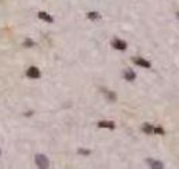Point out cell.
<instances>
[{
    "instance_id": "obj_7",
    "label": "cell",
    "mask_w": 179,
    "mask_h": 169,
    "mask_svg": "<svg viewBox=\"0 0 179 169\" xmlns=\"http://www.w3.org/2000/svg\"><path fill=\"white\" fill-rule=\"evenodd\" d=\"M135 77H136V74L132 72V70L128 69V70H126V72H124V78L128 80V81H132V80H135Z\"/></svg>"
},
{
    "instance_id": "obj_8",
    "label": "cell",
    "mask_w": 179,
    "mask_h": 169,
    "mask_svg": "<svg viewBox=\"0 0 179 169\" xmlns=\"http://www.w3.org/2000/svg\"><path fill=\"white\" fill-rule=\"evenodd\" d=\"M148 164L150 165V168H154V169H161L163 164L158 161H154V159H148Z\"/></svg>"
},
{
    "instance_id": "obj_6",
    "label": "cell",
    "mask_w": 179,
    "mask_h": 169,
    "mask_svg": "<svg viewBox=\"0 0 179 169\" xmlns=\"http://www.w3.org/2000/svg\"><path fill=\"white\" fill-rule=\"evenodd\" d=\"M39 18H40V20H43V21H46V22H50V24L54 21L53 17H51V15H48L47 12H44V11H40V12H39Z\"/></svg>"
},
{
    "instance_id": "obj_16",
    "label": "cell",
    "mask_w": 179,
    "mask_h": 169,
    "mask_svg": "<svg viewBox=\"0 0 179 169\" xmlns=\"http://www.w3.org/2000/svg\"><path fill=\"white\" fill-rule=\"evenodd\" d=\"M0 154H2V151H0Z\"/></svg>"
},
{
    "instance_id": "obj_14",
    "label": "cell",
    "mask_w": 179,
    "mask_h": 169,
    "mask_svg": "<svg viewBox=\"0 0 179 169\" xmlns=\"http://www.w3.org/2000/svg\"><path fill=\"white\" fill-rule=\"evenodd\" d=\"M154 132L158 133V135H161V133L164 132V131H163V128H160V127H156V128H154Z\"/></svg>"
},
{
    "instance_id": "obj_12",
    "label": "cell",
    "mask_w": 179,
    "mask_h": 169,
    "mask_svg": "<svg viewBox=\"0 0 179 169\" xmlns=\"http://www.w3.org/2000/svg\"><path fill=\"white\" fill-rule=\"evenodd\" d=\"M24 46H25V47H33V46H34V43H33L32 40H25Z\"/></svg>"
},
{
    "instance_id": "obj_3",
    "label": "cell",
    "mask_w": 179,
    "mask_h": 169,
    "mask_svg": "<svg viewBox=\"0 0 179 169\" xmlns=\"http://www.w3.org/2000/svg\"><path fill=\"white\" fill-rule=\"evenodd\" d=\"M113 47L116 50H120V51H123V50H126L127 48V43L126 41H123V40H119V39H116V40H113Z\"/></svg>"
},
{
    "instance_id": "obj_4",
    "label": "cell",
    "mask_w": 179,
    "mask_h": 169,
    "mask_svg": "<svg viewBox=\"0 0 179 169\" xmlns=\"http://www.w3.org/2000/svg\"><path fill=\"white\" fill-rule=\"evenodd\" d=\"M134 63H136L138 66H142V68H150V62H148L146 59L143 58H134Z\"/></svg>"
},
{
    "instance_id": "obj_15",
    "label": "cell",
    "mask_w": 179,
    "mask_h": 169,
    "mask_svg": "<svg viewBox=\"0 0 179 169\" xmlns=\"http://www.w3.org/2000/svg\"><path fill=\"white\" fill-rule=\"evenodd\" d=\"M178 18H179V12H178Z\"/></svg>"
},
{
    "instance_id": "obj_1",
    "label": "cell",
    "mask_w": 179,
    "mask_h": 169,
    "mask_svg": "<svg viewBox=\"0 0 179 169\" xmlns=\"http://www.w3.org/2000/svg\"><path fill=\"white\" fill-rule=\"evenodd\" d=\"M34 161H36V165H37V167L41 168V169L48 168V165H50L48 158H47L46 155H43V154H37L36 157H34Z\"/></svg>"
},
{
    "instance_id": "obj_9",
    "label": "cell",
    "mask_w": 179,
    "mask_h": 169,
    "mask_svg": "<svg viewBox=\"0 0 179 169\" xmlns=\"http://www.w3.org/2000/svg\"><path fill=\"white\" fill-rule=\"evenodd\" d=\"M102 92H103V95H105V96H106L110 102H114V100H116V95H114L113 92H110V91H108V90H102Z\"/></svg>"
},
{
    "instance_id": "obj_11",
    "label": "cell",
    "mask_w": 179,
    "mask_h": 169,
    "mask_svg": "<svg viewBox=\"0 0 179 169\" xmlns=\"http://www.w3.org/2000/svg\"><path fill=\"white\" fill-rule=\"evenodd\" d=\"M142 131L145 133H152V132H154V128H153L150 124H145V125L142 127Z\"/></svg>"
},
{
    "instance_id": "obj_5",
    "label": "cell",
    "mask_w": 179,
    "mask_h": 169,
    "mask_svg": "<svg viewBox=\"0 0 179 169\" xmlns=\"http://www.w3.org/2000/svg\"><path fill=\"white\" fill-rule=\"evenodd\" d=\"M98 127H99V128L114 129V122L113 121H99V122H98Z\"/></svg>"
},
{
    "instance_id": "obj_10",
    "label": "cell",
    "mask_w": 179,
    "mask_h": 169,
    "mask_svg": "<svg viewBox=\"0 0 179 169\" xmlns=\"http://www.w3.org/2000/svg\"><path fill=\"white\" fill-rule=\"evenodd\" d=\"M87 17H88V20H91V21H97L101 18V15H99V12H97V11H91V12H88Z\"/></svg>"
},
{
    "instance_id": "obj_2",
    "label": "cell",
    "mask_w": 179,
    "mask_h": 169,
    "mask_svg": "<svg viewBox=\"0 0 179 169\" xmlns=\"http://www.w3.org/2000/svg\"><path fill=\"white\" fill-rule=\"evenodd\" d=\"M26 76H28L29 78H39V77H40V70L37 69L36 66H32V68L28 69Z\"/></svg>"
},
{
    "instance_id": "obj_13",
    "label": "cell",
    "mask_w": 179,
    "mask_h": 169,
    "mask_svg": "<svg viewBox=\"0 0 179 169\" xmlns=\"http://www.w3.org/2000/svg\"><path fill=\"white\" fill-rule=\"evenodd\" d=\"M90 153H91V151H90V150H81V149L79 150V154H85V155H88Z\"/></svg>"
}]
</instances>
